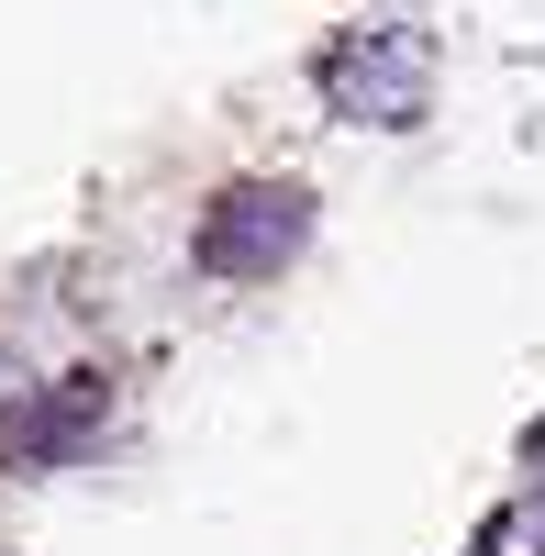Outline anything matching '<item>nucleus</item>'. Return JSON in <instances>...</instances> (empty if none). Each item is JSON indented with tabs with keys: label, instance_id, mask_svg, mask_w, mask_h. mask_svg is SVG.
<instances>
[{
	"label": "nucleus",
	"instance_id": "obj_4",
	"mask_svg": "<svg viewBox=\"0 0 545 556\" xmlns=\"http://www.w3.org/2000/svg\"><path fill=\"white\" fill-rule=\"evenodd\" d=\"M523 468H534V479H545V424H534V434H523Z\"/></svg>",
	"mask_w": 545,
	"mask_h": 556
},
{
	"label": "nucleus",
	"instance_id": "obj_3",
	"mask_svg": "<svg viewBox=\"0 0 545 556\" xmlns=\"http://www.w3.org/2000/svg\"><path fill=\"white\" fill-rule=\"evenodd\" d=\"M101 412H112V390L89 379H56V390H34V401H12L0 412V468H67V456L101 434Z\"/></svg>",
	"mask_w": 545,
	"mask_h": 556
},
{
	"label": "nucleus",
	"instance_id": "obj_2",
	"mask_svg": "<svg viewBox=\"0 0 545 556\" xmlns=\"http://www.w3.org/2000/svg\"><path fill=\"white\" fill-rule=\"evenodd\" d=\"M312 245V190H267V178H245V190H223L201 212V235H190V267L201 278H279L290 256Z\"/></svg>",
	"mask_w": 545,
	"mask_h": 556
},
{
	"label": "nucleus",
	"instance_id": "obj_5",
	"mask_svg": "<svg viewBox=\"0 0 545 556\" xmlns=\"http://www.w3.org/2000/svg\"><path fill=\"white\" fill-rule=\"evenodd\" d=\"M534 545H545V523H534Z\"/></svg>",
	"mask_w": 545,
	"mask_h": 556
},
{
	"label": "nucleus",
	"instance_id": "obj_1",
	"mask_svg": "<svg viewBox=\"0 0 545 556\" xmlns=\"http://www.w3.org/2000/svg\"><path fill=\"white\" fill-rule=\"evenodd\" d=\"M324 101L345 123H379V134H413L434 112V34L423 23H356L334 56H324Z\"/></svg>",
	"mask_w": 545,
	"mask_h": 556
}]
</instances>
